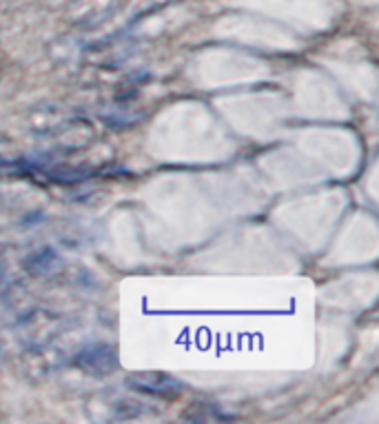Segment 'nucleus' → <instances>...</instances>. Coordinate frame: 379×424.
Segmentation results:
<instances>
[{"label":"nucleus","instance_id":"1","mask_svg":"<svg viewBox=\"0 0 379 424\" xmlns=\"http://www.w3.org/2000/svg\"><path fill=\"white\" fill-rule=\"evenodd\" d=\"M76 364L82 371L105 378L118 369V351L107 342H93L89 347H84L82 351H78Z\"/></svg>","mask_w":379,"mask_h":424},{"label":"nucleus","instance_id":"2","mask_svg":"<svg viewBox=\"0 0 379 424\" xmlns=\"http://www.w3.org/2000/svg\"><path fill=\"white\" fill-rule=\"evenodd\" d=\"M126 387L142 395H158V398H175L185 389L180 380L164 373H135L126 378Z\"/></svg>","mask_w":379,"mask_h":424},{"label":"nucleus","instance_id":"3","mask_svg":"<svg viewBox=\"0 0 379 424\" xmlns=\"http://www.w3.org/2000/svg\"><path fill=\"white\" fill-rule=\"evenodd\" d=\"M55 262H58V256H55L51 249H40L34 253V256L27 258L25 264L32 274H49Z\"/></svg>","mask_w":379,"mask_h":424},{"label":"nucleus","instance_id":"4","mask_svg":"<svg viewBox=\"0 0 379 424\" xmlns=\"http://www.w3.org/2000/svg\"><path fill=\"white\" fill-rule=\"evenodd\" d=\"M0 276H3V264H0Z\"/></svg>","mask_w":379,"mask_h":424}]
</instances>
